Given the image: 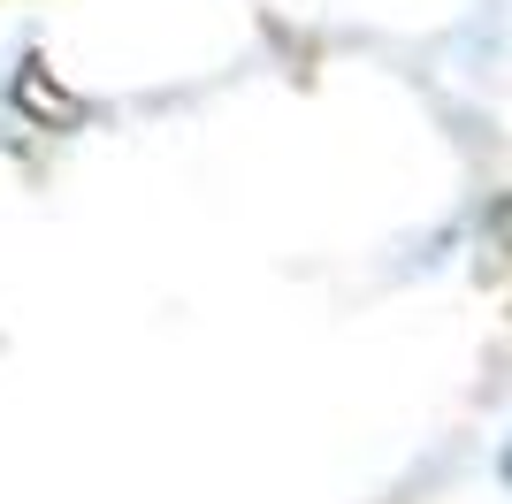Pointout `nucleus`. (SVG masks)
<instances>
[{
    "label": "nucleus",
    "instance_id": "f257e3e1",
    "mask_svg": "<svg viewBox=\"0 0 512 504\" xmlns=\"http://www.w3.org/2000/svg\"><path fill=\"white\" fill-rule=\"evenodd\" d=\"M497 252H505V268H512V207H497Z\"/></svg>",
    "mask_w": 512,
    "mask_h": 504
}]
</instances>
